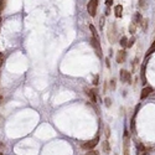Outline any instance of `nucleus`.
I'll return each instance as SVG.
<instances>
[{
  "mask_svg": "<svg viewBox=\"0 0 155 155\" xmlns=\"http://www.w3.org/2000/svg\"><path fill=\"white\" fill-rule=\"evenodd\" d=\"M139 6H140V8H144V6H145V4H144V0H139Z\"/></svg>",
  "mask_w": 155,
  "mask_h": 155,
  "instance_id": "nucleus-29",
  "label": "nucleus"
},
{
  "mask_svg": "<svg viewBox=\"0 0 155 155\" xmlns=\"http://www.w3.org/2000/svg\"><path fill=\"white\" fill-rule=\"evenodd\" d=\"M0 155H4V154H3V153H1V151H0Z\"/></svg>",
  "mask_w": 155,
  "mask_h": 155,
  "instance_id": "nucleus-34",
  "label": "nucleus"
},
{
  "mask_svg": "<svg viewBox=\"0 0 155 155\" xmlns=\"http://www.w3.org/2000/svg\"><path fill=\"white\" fill-rule=\"evenodd\" d=\"M98 82H99V76L96 75L94 76V78H93V86H97L98 85Z\"/></svg>",
  "mask_w": 155,
  "mask_h": 155,
  "instance_id": "nucleus-25",
  "label": "nucleus"
},
{
  "mask_svg": "<svg viewBox=\"0 0 155 155\" xmlns=\"http://www.w3.org/2000/svg\"><path fill=\"white\" fill-rule=\"evenodd\" d=\"M125 58H127V52L124 51V50L118 51V53H117V62L118 63H123V62L125 61Z\"/></svg>",
  "mask_w": 155,
  "mask_h": 155,
  "instance_id": "nucleus-8",
  "label": "nucleus"
},
{
  "mask_svg": "<svg viewBox=\"0 0 155 155\" xmlns=\"http://www.w3.org/2000/svg\"><path fill=\"white\" fill-rule=\"evenodd\" d=\"M135 30H136V26L134 24H130V26H129V32L132 34V35H134V34H135Z\"/></svg>",
  "mask_w": 155,
  "mask_h": 155,
  "instance_id": "nucleus-21",
  "label": "nucleus"
},
{
  "mask_svg": "<svg viewBox=\"0 0 155 155\" xmlns=\"http://www.w3.org/2000/svg\"><path fill=\"white\" fill-rule=\"evenodd\" d=\"M107 35H108V40L110 43L115 42V36H117V30H115V26L114 25H110L108 27V31H107Z\"/></svg>",
  "mask_w": 155,
  "mask_h": 155,
  "instance_id": "nucleus-5",
  "label": "nucleus"
},
{
  "mask_svg": "<svg viewBox=\"0 0 155 155\" xmlns=\"http://www.w3.org/2000/svg\"><path fill=\"white\" fill-rule=\"evenodd\" d=\"M154 89H153V87H144V88L141 89V93H140V99H145L148 98L149 96H150V93L153 92Z\"/></svg>",
  "mask_w": 155,
  "mask_h": 155,
  "instance_id": "nucleus-7",
  "label": "nucleus"
},
{
  "mask_svg": "<svg viewBox=\"0 0 155 155\" xmlns=\"http://www.w3.org/2000/svg\"><path fill=\"white\" fill-rule=\"evenodd\" d=\"M89 29H91V31H92V35H93V37H97V38H98V32H97V30H96V27H94L93 24H91V25H89Z\"/></svg>",
  "mask_w": 155,
  "mask_h": 155,
  "instance_id": "nucleus-15",
  "label": "nucleus"
},
{
  "mask_svg": "<svg viewBox=\"0 0 155 155\" xmlns=\"http://www.w3.org/2000/svg\"><path fill=\"white\" fill-rule=\"evenodd\" d=\"M143 29H144V30H146V29H148V20H144V21H143Z\"/></svg>",
  "mask_w": 155,
  "mask_h": 155,
  "instance_id": "nucleus-28",
  "label": "nucleus"
},
{
  "mask_svg": "<svg viewBox=\"0 0 155 155\" xmlns=\"http://www.w3.org/2000/svg\"><path fill=\"white\" fill-rule=\"evenodd\" d=\"M134 43H135V36H132L130 40H128V46L127 47H133Z\"/></svg>",
  "mask_w": 155,
  "mask_h": 155,
  "instance_id": "nucleus-19",
  "label": "nucleus"
},
{
  "mask_svg": "<svg viewBox=\"0 0 155 155\" xmlns=\"http://www.w3.org/2000/svg\"><path fill=\"white\" fill-rule=\"evenodd\" d=\"M135 114H133V118L132 120H130V129H132L133 132H134V129H135Z\"/></svg>",
  "mask_w": 155,
  "mask_h": 155,
  "instance_id": "nucleus-17",
  "label": "nucleus"
},
{
  "mask_svg": "<svg viewBox=\"0 0 155 155\" xmlns=\"http://www.w3.org/2000/svg\"><path fill=\"white\" fill-rule=\"evenodd\" d=\"M0 25H1V19H0Z\"/></svg>",
  "mask_w": 155,
  "mask_h": 155,
  "instance_id": "nucleus-35",
  "label": "nucleus"
},
{
  "mask_svg": "<svg viewBox=\"0 0 155 155\" xmlns=\"http://www.w3.org/2000/svg\"><path fill=\"white\" fill-rule=\"evenodd\" d=\"M119 43H120V46L124 48V47L128 46V38L125 37V36H123L122 38H120V41H119Z\"/></svg>",
  "mask_w": 155,
  "mask_h": 155,
  "instance_id": "nucleus-14",
  "label": "nucleus"
},
{
  "mask_svg": "<svg viewBox=\"0 0 155 155\" xmlns=\"http://www.w3.org/2000/svg\"><path fill=\"white\" fill-rule=\"evenodd\" d=\"M3 124H4V117H3V115L0 114V127H1Z\"/></svg>",
  "mask_w": 155,
  "mask_h": 155,
  "instance_id": "nucleus-30",
  "label": "nucleus"
},
{
  "mask_svg": "<svg viewBox=\"0 0 155 155\" xmlns=\"http://www.w3.org/2000/svg\"><path fill=\"white\" fill-rule=\"evenodd\" d=\"M98 143H99V135H97L96 138H93V139H91V140L83 143V144H82V149H86V150H93Z\"/></svg>",
  "mask_w": 155,
  "mask_h": 155,
  "instance_id": "nucleus-2",
  "label": "nucleus"
},
{
  "mask_svg": "<svg viewBox=\"0 0 155 155\" xmlns=\"http://www.w3.org/2000/svg\"><path fill=\"white\" fill-rule=\"evenodd\" d=\"M122 13H123L122 5H115V6H114V15H115V18L120 19V18H122Z\"/></svg>",
  "mask_w": 155,
  "mask_h": 155,
  "instance_id": "nucleus-10",
  "label": "nucleus"
},
{
  "mask_svg": "<svg viewBox=\"0 0 155 155\" xmlns=\"http://www.w3.org/2000/svg\"><path fill=\"white\" fill-rule=\"evenodd\" d=\"M3 61H4V56H3V53H0V66H1Z\"/></svg>",
  "mask_w": 155,
  "mask_h": 155,
  "instance_id": "nucleus-31",
  "label": "nucleus"
},
{
  "mask_svg": "<svg viewBox=\"0 0 155 155\" xmlns=\"http://www.w3.org/2000/svg\"><path fill=\"white\" fill-rule=\"evenodd\" d=\"M155 51V41L153 43H151V46H150V48L148 50V53H146V56H149L150 53H153V52Z\"/></svg>",
  "mask_w": 155,
  "mask_h": 155,
  "instance_id": "nucleus-20",
  "label": "nucleus"
},
{
  "mask_svg": "<svg viewBox=\"0 0 155 155\" xmlns=\"http://www.w3.org/2000/svg\"><path fill=\"white\" fill-rule=\"evenodd\" d=\"M145 71H146V66H145V63H143V65H141V70H140V78H141V82H143L144 86H145V83H146Z\"/></svg>",
  "mask_w": 155,
  "mask_h": 155,
  "instance_id": "nucleus-11",
  "label": "nucleus"
},
{
  "mask_svg": "<svg viewBox=\"0 0 155 155\" xmlns=\"http://www.w3.org/2000/svg\"><path fill=\"white\" fill-rule=\"evenodd\" d=\"M1 103H3V96H0V106H1Z\"/></svg>",
  "mask_w": 155,
  "mask_h": 155,
  "instance_id": "nucleus-33",
  "label": "nucleus"
},
{
  "mask_svg": "<svg viewBox=\"0 0 155 155\" xmlns=\"http://www.w3.org/2000/svg\"><path fill=\"white\" fill-rule=\"evenodd\" d=\"M115 86H117V83H115V78H112L110 82H109V87H110V89H115Z\"/></svg>",
  "mask_w": 155,
  "mask_h": 155,
  "instance_id": "nucleus-22",
  "label": "nucleus"
},
{
  "mask_svg": "<svg viewBox=\"0 0 155 155\" xmlns=\"http://www.w3.org/2000/svg\"><path fill=\"white\" fill-rule=\"evenodd\" d=\"M104 20H106V16L102 15L101 19H99V29H101V30H103L104 29Z\"/></svg>",
  "mask_w": 155,
  "mask_h": 155,
  "instance_id": "nucleus-16",
  "label": "nucleus"
},
{
  "mask_svg": "<svg viewBox=\"0 0 155 155\" xmlns=\"http://www.w3.org/2000/svg\"><path fill=\"white\" fill-rule=\"evenodd\" d=\"M141 14L140 13H135V14L133 15V24H134V25H136V24H139L141 21Z\"/></svg>",
  "mask_w": 155,
  "mask_h": 155,
  "instance_id": "nucleus-13",
  "label": "nucleus"
},
{
  "mask_svg": "<svg viewBox=\"0 0 155 155\" xmlns=\"http://www.w3.org/2000/svg\"><path fill=\"white\" fill-rule=\"evenodd\" d=\"M86 155H99V154H98V151L97 150H89L88 154H86Z\"/></svg>",
  "mask_w": 155,
  "mask_h": 155,
  "instance_id": "nucleus-26",
  "label": "nucleus"
},
{
  "mask_svg": "<svg viewBox=\"0 0 155 155\" xmlns=\"http://www.w3.org/2000/svg\"><path fill=\"white\" fill-rule=\"evenodd\" d=\"M113 4V0H106V5H107V8H110Z\"/></svg>",
  "mask_w": 155,
  "mask_h": 155,
  "instance_id": "nucleus-27",
  "label": "nucleus"
},
{
  "mask_svg": "<svg viewBox=\"0 0 155 155\" xmlns=\"http://www.w3.org/2000/svg\"><path fill=\"white\" fill-rule=\"evenodd\" d=\"M123 155H130V136L123 138Z\"/></svg>",
  "mask_w": 155,
  "mask_h": 155,
  "instance_id": "nucleus-4",
  "label": "nucleus"
},
{
  "mask_svg": "<svg viewBox=\"0 0 155 155\" xmlns=\"http://www.w3.org/2000/svg\"><path fill=\"white\" fill-rule=\"evenodd\" d=\"M104 134H106V138H107V139L110 136V129H109V127L107 124L104 125Z\"/></svg>",
  "mask_w": 155,
  "mask_h": 155,
  "instance_id": "nucleus-18",
  "label": "nucleus"
},
{
  "mask_svg": "<svg viewBox=\"0 0 155 155\" xmlns=\"http://www.w3.org/2000/svg\"><path fill=\"white\" fill-rule=\"evenodd\" d=\"M102 149H103V151L106 154H109V153H110V145H109L108 140H104L103 143H102Z\"/></svg>",
  "mask_w": 155,
  "mask_h": 155,
  "instance_id": "nucleus-12",
  "label": "nucleus"
},
{
  "mask_svg": "<svg viewBox=\"0 0 155 155\" xmlns=\"http://www.w3.org/2000/svg\"><path fill=\"white\" fill-rule=\"evenodd\" d=\"M97 6H98V0H89L88 5H87V10H88V14L91 16H96Z\"/></svg>",
  "mask_w": 155,
  "mask_h": 155,
  "instance_id": "nucleus-3",
  "label": "nucleus"
},
{
  "mask_svg": "<svg viewBox=\"0 0 155 155\" xmlns=\"http://www.w3.org/2000/svg\"><path fill=\"white\" fill-rule=\"evenodd\" d=\"M120 81L123 83H132V76L127 70H120Z\"/></svg>",
  "mask_w": 155,
  "mask_h": 155,
  "instance_id": "nucleus-6",
  "label": "nucleus"
},
{
  "mask_svg": "<svg viewBox=\"0 0 155 155\" xmlns=\"http://www.w3.org/2000/svg\"><path fill=\"white\" fill-rule=\"evenodd\" d=\"M86 93L88 94V97L91 99H92V102H94V103H97V94H96V92H94V89H88V88H85Z\"/></svg>",
  "mask_w": 155,
  "mask_h": 155,
  "instance_id": "nucleus-9",
  "label": "nucleus"
},
{
  "mask_svg": "<svg viewBox=\"0 0 155 155\" xmlns=\"http://www.w3.org/2000/svg\"><path fill=\"white\" fill-rule=\"evenodd\" d=\"M91 46L93 47V50L96 51L97 56L99 58H102L103 56V52H102V47H101V43H99V40L97 37H92L91 38Z\"/></svg>",
  "mask_w": 155,
  "mask_h": 155,
  "instance_id": "nucleus-1",
  "label": "nucleus"
},
{
  "mask_svg": "<svg viewBox=\"0 0 155 155\" xmlns=\"http://www.w3.org/2000/svg\"><path fill=\"white\" fill-rule=\"evenodd\" d=\"M5 3H6V0H0V13L4 10L5 8Z\"/></svg>",
  "mask_w": 155,
  "mask_h": 155,
  "instance_id": "nucleus-24",
  "label": "nucleus"
},
{
  "mask_svg": "<svg viewBox=\"0 0 155 155\" xmlns=\"http://www.w3.org/2000/svg\"><path fill=\"white\" fill-rule=\"evenodd\" d=\"M106 63H107V67H108V68H109V67H110V65H109V60H108V58L106 60Z\"/></svg>",
  "mask_w": 155,
  "mask_h": 155,
  "instance_id": "nucleus-32",
  "label": "nucleus"
},
{
  "mask_svg": "<svg viewBox=\"0 0 155 155\" xmlns=\"http://www.w3.org/2000/svg\"><path fill=\"white\" fill-rule=\"evenodd\" d=\"M104 104H106L107 107H110V106H112V99L109 98V97H106V98H104Z\"/></svg>",
  "mask_w": 155,
  "mask_h": 155,
  "instance_id": "nucleus-23",
  "label": "nucleus"
}]
</instances>
